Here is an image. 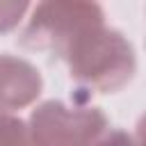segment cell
Wrapping results in <instances>:
<instances>
[{"label":"cell","mask_w":146,"mask_h":146,"mask_svg":"<svg viewBox=\"0 0 146 146\" xmlns=\"http://www.w3.org/2000/svg\"><path fill=\"white\" fill-rule=\"evenodd\" d=\"M98 25H105L100 5L87 0H48L32 11L21 34V43L30 50L52 52L62 59L78 36Z\"/></svg>","instance_id":"2"},{"label":"cell","mask_w":146,"mask_h":146,"mask_svg":"<svg viewBox=\"0 0 146 146\" xmlns=\"http://www.w3.org/2000/svg\"><path fill=\"white\" fill-rule=\"evenodd\" d=\"M94 146H141V141L128 130H107Z\"/></svg>","instance_id":"7"},{"label":"cell","mask_w":146,"mask_h":146,"mask_svg":"<svg viewBox=\"0 0 146 146\" xmlns=\"http://www.w3.org/2000/svg\"><path fill=\"white\" fill-rule=\"evenodd\" d=\"M73 82L87 91L112 94L125 87L137 71L132 43L114 27L98 25L78 36L64 52Z\"/></svg>","instance_id":"1"},{"label":"cell","mask_w":146,"mask_h":146,"mask_svg":"<svg viewBox=\"0 0 146 146\" xmlns=\"http://www.w3.org/2000/svg\"><path fill=\"white\" fill-rule=\"evenodd\" d=\"M41 89L43 80L34 64L16 55H0V112L11 114L32 105Z\"/></svg>","instance_id":"4"},{"label":"cell","mask_w":146,"mask_h":146,"mask_svg":"<svg viewBox=\"0 0 146 146\" xmlns=\"http://www.w3.org/2000/svg\"><path fill=\"white\" fill-rule=\"evenodd\" d=\"M30 146H94L107 132V116L91 105L46 100L30 114Z\"/></svg>","instance_id":"3"},{"label":"cell","mask_w":146,"mask_h":146,"mask_svg":"<svg viewBox=\"0 0 146 146\" xmlns=\"http://www.w3.org/2000/svg\"><path fill=\"white\" fill-rule=\"evenodd\" d=\"M0 146H30L27 125L23 119L0 112Z\"/></svg>","instance_id":"5"},{"label":"cell","mask_w":146,"mask_h":146,"mask_svg":"<svg viewBox=\"0 0 146 146\" xmlns=\"http://www.w3.org/2000/svg\"><path fill=\"white\" fill-rule=\"evenodd\" d=\"M27 9H30L27 0H0V32L14 30L23 21Z\"/></svg>","instance_id":"6"}]
</instances>
